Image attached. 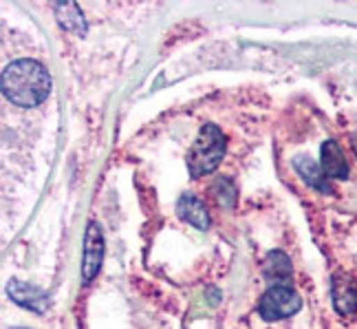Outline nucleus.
Segmentation results:
<instances>
[{"label":"nucleus","mask_w":357,"mask_h":329,"mask_svg":"<svg viewBox=\"0 0 357 329\" xmlns=\"http://www.w3.org/2000/svg\"><path fill=\"white\" fill-rule=\"evenodd\" d=\"M5 98L22 108L38 106L47 100L51 91V78L47 68L36 60H16L3 71Z\"/></svg>","instance_id":"f257e3e1"},{"label":"nucleus","mask_w":357,"mask_h":329,"mask_svg":"<svg viewBox=\"0 0 357 329\" xmlns=\"http://www.w3.org/2000/svg\"><path fill=\"white\" fill-rule=\"evenodd\" d=\"M225 157V137L221 129L214 124H205L197 137L195 146L188 153V170L192 180L210 175L218 168Z\"/></svg>","instance_id":"f03ea898"},{"label":"nucleus","mask_w":357,"mask_h":329,"mask_svg":"<svg viewBox=\"0 0 357 329\" xmlns=\"http://www.w3.org/2000/svg\"><path fill=\"white\" fill-rule=\"evenodd\" d=\"M302 307V300L298 296V292L289 285H271L269 290L263 294L258 303V314L265 321L273 323V321H282L289 319Z\"/></svg>","instance_id":"7ed1b4c3"},{"label":"nucleus","mask_w":357,"mask_h":329,"mask_svg":"<svg viewBox=\"0 0 357 329\" xmlns=\"http://www.w3.org/2000/svg\"><path fill=\"white\" fill-rule=\"evenodd\" d=\"M104 258V235L102 228L91 221L84 235V254H82V281L91 283L100 274Z\"/></svg>","instance_id":"20e7f679"},{"label":"nucleus","mask_w":357,"mask_h":329,"mask_svg":"<svg viewBox=\"0 0 357 329\" xmlns=\"http://www.w3.org/2000/svg\"><path fill=\"white\" fill-rule=\"evenodd\" d=\"M7 294L16 305L24 307V309H31L36 314H43L49 307V294L31 283H22L18 279H11L7 285Z\"/></svg>","instance_id":"39448f33"},{"label":"nucleus","mask_w":357,"mask_h":329,"mask_svg":"<svg viewBox=\"0 0 357 329\" xmlns=\"http://www.w3.org/2000/svg\"><path fill=\"white\" fill-rule=\"evenodd\" d=\"M176 212L183 221H188L190 226H195L201 232L210 228L208 208H205V203L201 199H197L195 195H181V199L176 203Z\"/></svg>","instance_id":"423d86ee"},{"label":"nucleus","mask_w":357,"mask_h":329,"mask_svg":"<svg viewBox=\"0 0 357 329\" xmlns=\"http://www.w3.org/2000/svg\"><path fill=\"white\" fill-rule=\"evenodd\" d=\"M322 161L320 166L324 170L326 177H333V180H347L349 177V163L344 159V153H342V148L337 142L333 140H326L322 144Z\"/></svg>","instance_id":"0eeeda50"},{"label":"nucleus","mask_w":357,"mask_h":329,"mask_svg":"<svg viewBox=\"0 0 357 329\" xmlns=\"http://www.w3.org/2000/svg\"><path fill=\"white\" fill-rule=\"evenodd\" d=\"M331 294H333V305L340 316H353L357 312V287L349 279L335 277Z\"/></svg>","instance_id":"6e6552de"},{"label":"nucleus","mask_w":357,"mask_h":329,"mask_svg":"<svg viewBox=\"0 0 357 329\" xmlns=\"http://www.w3.org/2000/svg\"><path fill=\"white\" fill-rule=\"evenodd\" d=\"M294 166H296L298 175L311 188L320 190V193H324V195H331L333 193V188H331V184H328V177L324 175L322 166H318V163H315L313 159H309V157H298L294 161Z\"/></svg>","instance_id":"1a4fd4ad"},{"label":"nucleus","mask_w":357,"mask_h":329,"mask_svg":"<svg viewBox=\"0 0 357 329\" xmlns=\"http://www.w3.org/2000/svg\"><path fill=\"white\" fill-rule=\"evenodd\" d=\"M56 16H58V22L64 31H71L75 36L86 34V20H84V16H82V9L75 3L56 5Z\"/></svg>","instance_id":"9d476101"},{"label":"nucleus","mask_w":357,"mask_h":329,"mask_svg":"<svg viewBox=\"0 0 357 329\" xmlns=\"http://www.w3.org/2000/svg\"><path fill=\"white\" fill-rule=\"evenodd\" d=\"M294 274L291 261L282 250H271L265 258V277L269 281H276V285H282V281H289Z\"/></svg>","instance_id":"9b49d317"},{"label":"nucleus","mask_w":357,"mask_h":329,"mask_svg":"<svg viewBox=\"0 0 357 329\" xmlns=\"http://www.w3.org/2000/svg\"><path fill=\"white\" fill-rule=\"evenodd\" d=\"M214 193H216V199L223 208H231V205L236 203V188L229 180H218L214 184Z\"/></svg>","instance_id":"f8f14e48"},{"label":"nucleus","mask_w":357,"mask_h":329,"mask_svg":"<svg viewBox=\"0 0 357 329\" xmlns=\"http://www.w3.org/2000/svg\"><path fill=\"white\" fill-rule=\"evenodd\" d=\"M353 148H355V155H357V135L353 137Z\"/></svg>","instance_id":"ddd939ff"}]
</instances>
